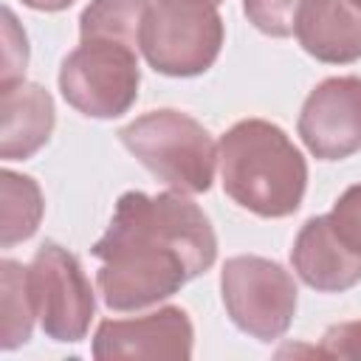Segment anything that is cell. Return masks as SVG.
<instances>
[{"mask_svg": "<svg viewBox=\"0 0 361 361\" xmlns=\"http://www.w3.org/2000/svg\"><path fill=\"white\" fill-rule=\"evenodd\" d=\"M316 355H322V358H350V361H361V322H341V324H333V327L322 336V344L316 347Z\"/></svg>", "mask_w": 361, "mask_h": 361, "instance_id": "18", "label": "cell"}, {"mask_svg": "<svg viewBox=\"0 0 361 361\" xmlns=\"http://www.w3.org/2000/svg\"><path fill=\"white\" fill-rule=\"evenodd\" d=\"M138 82L135 48L107 39H82L59 68L65 102L90 118L124 116L138 99Z\"/></svg>", "mask_w": 361, "mask_h": 361, "instance_id": "5", "label": "cell"}, {"mask_svg": "<svg viewBox=\"0 0 361 361\" xmlns=\"http://www.w3.org/2000/svg\"><path fill=\"white\" fill-rule=\"evenodd\" d=\"M217 164L226 195L257 217H288L302 206L307 164L276 124L237 121L217 144Z\"/></svg>", "mask_w": 361, "mask_h": 361, "instance_id": "2", "label": "cell"}, {"mask_svg": "<svg viewBox=\"0 0 361 361\" xmlns=\"http://www.w3.org/2000/svg\"><path fill=\"white\" fill-rule=\"evenodd\" d=\"M212 3H220V0H212Z\"/></svg>", "mask_w": 361, "mask_h": 361, "instance_id": "21", "label": "cell"}, {"mask_svg": "<svg viewBox=\"0 0 361 361\" xmlns=\"http://www.w3.org/2000/svg\"><path fill=\"white\" fill-rule=\"evenodd\" d=\"M220 290L228 319L257 341L285 336L296 316V282L274 259L254 254L226 259Z\"/></svg>", "mask_w": 361, "mask_h": 361, "instance_id": "6", "label": "cell"}, {"mask_svg": "<svg viewBox=\"0 0 361 361\" xmlns=\"http://www.w3.org/2000/svg\"><path fill=\"white\" fill-rule=\"evenodd\" d=\"M28 285L37 319L54 341H82L87 336L96 299L79 259L59 243H42L28 265Z\"/></svg>", "mask_w": 361, "mask_h": 361, "instance_id": "7", "label": "cell"}, {"mask_svg": "<svg viewBox=\"0 0 361 361\" xmlns=\"http://www.w3.org/2000/svg\"><path fill=\"white\" fill-rule=\"evenodd\" d=\"M147 14L149 0H90L79 17V37L141 48Z\"/></svg>", "mask_w": 361, "mask_h": 361, "instance_id": "13", "label": "cell"}, {"mask_svg": "<svg viewBox=\"0 0 361 361\" xmlns=\"http://www.w3.org/2000/svg\"><path fill=\"white\" fill-rule=\"evenodd\" d=\"M118 138L169 189L183 195L209 192L217 147L197 118L180 110H152L121 127Z\"/></svg>", "mask_w": 361, "mask_h": 361, "instance_id": "3", "label": "cell"}, {"mask_svg": "<svg viewBox=\"0 0 361 361\" xmlns=\"http://www.w3.org/2000/svg\"><path fill=\"white\" fill-rule=\"evenodd\" d=\"M28 65V39L17 25L11 8H3V56H0V85L20 82Z\"/></svg>", "mask_w": 361, "mask_h": 361, "instance_id": "17", "label": "cell"}, {"mask_svg": "<svg viewBox=\"0 0 361 361\" xmlns=\"http://www.w3.org/2000/svg\"><path fill=\"white\" fill-rule=\"evenodd\" d=\"M223 17L212 0H155L141 31L147 62L164 76L206 73L223 48Z\"/></svg>", "mask_w": 361, "mask_h": 361, "instance_id": "4", "label": "cell"}, {"mask_svg": "<svg viewBox=\"0 0 361 361\" xmlns=\"http://www.w3.org/2000/svg\"><path fill=\"white\" fill-rule=\"evenodd\" d=\"M293 34L319 62H355L361 59V6L355 0H305Z\"/></svg>", "mask_w": 361, "mask_h": 361, "instance_id": "11", "label": "cell"}, {"mask_svg": "<svg viewBox=\"0 0 361 361\" xmlns=\"http://www.w3.org/2000/svg\"><path fill=\"white\" fill-rule=\"evenodd\" d=\"M0 228H3V248L28 240L42 217V192L39 186L14 172L0 175Z\"/></svg>", "mask_w": 361, "mask_h": 361, "instance_id": "14", "label": "cell"}, {"mask_svg": "<svg viewBox=\"0 0 361 361\" xmlns=\"http://www.w3.org/2000/svg\"><path fill=\"white\" fill-rule=\"evenodd\" d=\"M330 220H333V226L338 228V234H341L353 248L361 251V183L350 186V189L336 200V206H333V212H330Z\"/></svg>", "mask_w": 361, "mask_h": 361, "instance_id": "19", "label": "cell"}, {"mask_svg": "<svg viewBox=\"0 0 361 361\" xmlns=\"http://www.w3.org/2000/svg\"><path fill=\"white\" fill-rule=\"evenodd\" d=\"M305 0H243V11L257 31L268 37H290Z\"/></svg>", "mask_w": 361, "mask_h": 361, "instance_id": "16", "label": "cell"}, {"mask_svg": "<svg viewBox=\"0 0 361 361\" xmlns=\"http://www.w3.org/2000/svg\"><path fill=\"white\" fill-rule=\"evenodd\" d=\"M3 307H0V347L14 350L31 338V327L37 319L31 285H28V268H23L14 259H3Z\"/></svg>", "mask_w": 361, "mask_h": 361, "instance_id": "15", "label": "cell"}, {"mask_svg": "<svg viewBox=\"0 0 361 361\" xmlns=\"http://www.w3.org/2000/svg\"><path fill=\"white\" fill-rule=\"evenodd\" d=\"M290 262L299 279L322 293H341L361 282V251L338 234L330 214L310 217L299 228Z\"/></svg>", "mask_w": 361, "mask_h": 361, "instance_id": "10", "label": "cell"}, {"mask_svg": "<svg viewBox=\"0 0 361 361\" xmlns=\"http://www.w3.org/2000/svg\"><path fill=\"white\" fill-rule=\"evenodd\" d=\"M299 135L322 161H341L361 149V79L333 76L316 85L299 113Z\"/></svg>", "mask_w": 361, "mask_h": 361, "instance_id": "8", "label": "cell"}, {"mask_svg": "<svg viewBox=\"0 0 361 361\" xmlns=\"http://www.w3.org/2000/svg\"><path fill=\"white\" fill-rule=\"evenodd\" d=\"M355 3H358V6H361V0H355Z\"/></svg>", "mask_w": 361, "mask_h": 361, "instance_id": "22", "label": "cell"}, {"mask_svg": "<svg viewBox=\"0 0 361 361\" xmlns=\"http://www.w3.org/2000/svg\"><path fill=\"white\" fill-rule=\"evenodd\" d=\"M28 8H37V11H62L68 8L73 0H23Z\"/></svg>", "mask_w": 361, "mask_h": 361, "instance_id": "20", "label": "cell"}, {"mask_svg": "<svg viewBox=\"0 0 361 361\" xmlns=\"http://www.w3.org/2000/svg\"><path fill=\"white\" fill-rule=\"evenodd\" d=\"M195 330L180 307H161L141 319H107L93 338V355L99 361L144 358V361H186L192 355Z\"/></svg>", "mask_w": 361, "mask_h": 361, "instance_id": "9", "label": "cell"}, {"mask_svg": "<svg viewBox=\"0 0 361 361\" xmlns=\"http://www.w3.org/2000/svg\"><path fill=\"white\" fill-rule=\"evenodd\" d=\"M102 262L99 293L110 310H144L178 293L212 268L217 237L197 203L183 192H127L93 245Z\"/></svg>", "mask_w": 361, "mask_h": 361, "instance_id": "1", "label": "cell"}, {"mask_svg": "<svg viewBox=\"0 0 361 361\" xmlns=\"http://www.w3.org/2000/svg\"><path fill=\"white\" fill-rule=\"evenodd\" d=\"M54 99L34 82L0 85V158L25 161L31 158L54 130Z\"/></svg>", "mask_w": 361, "mask_h": 361, "instance_id": "12", "label": "cell"}]
</instances>
